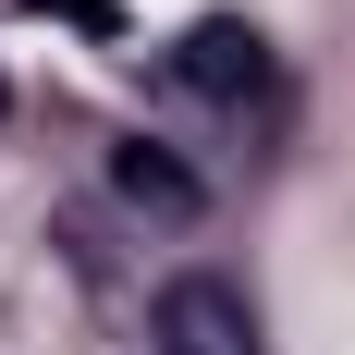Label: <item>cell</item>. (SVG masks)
I'll return each mask as SVG.
<instances>
[{"label":"cell","mask_w":355,"mask_h":355,"mask_svg":"<svg viewBox=\"0 0 355 355\" xmlns=\"http://www.w3.org/2000/svg\"><path fill=\"white\" fill-rule=\"evenodd\" d=\"M110 184H123V209H147V220H196V209H209V184H196V172H184V159H172V147H110Z\"/></svg>","instance_id":"3"},{"label":"cell","mask_w":355,"mask_h":355,"mask_svg":"<svg viewBox=\"0 0 355 355\" xmlns=\"http://www.w3.org/2000/svg\"><path fill=\"white\" fill-rule=\"evenodd\" d=\"M159 73H172V98H196V110H257V98H270V37L233 25V12H209V25L172 37Z\"/></svg>","instance_id":"1"},{"label":"cell","mask_w":355,"mask_h":355,"mask_svg":"<svg viewBox=\"0 0 355 355\" xmlns=\"http://www.w3.org/2000/svg\"><path fill=\"white\" fill-rule=\"evenodd\" d=\"M147 355H270L257 343V306L220 270H184V282H159V306H147Z\"/></svg>","instance_id":"2"}]
</instances>
